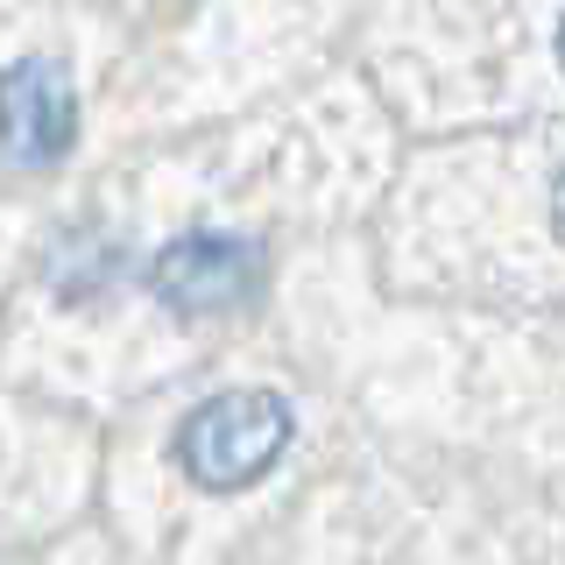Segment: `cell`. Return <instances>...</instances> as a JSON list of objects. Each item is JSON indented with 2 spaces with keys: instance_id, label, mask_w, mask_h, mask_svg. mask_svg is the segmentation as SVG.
<instances>
[{
  "instance_id": "2",
  "label": "cell",
  "mask_w": 565,
  "mask_h": 565,
  "mask_svg": "<svg viewBox=\"0 0 565 565\" xmlns=\"http://www.w3.org/2000/svg\"><path fill=\"white\" fill-rule=\"evenodd\" d=\"M149 290L177 318H220L241 311L262 290V247L241 234H177L149 262Z\"/></svg>"
},
{
  "instance_id": "3",
  "label": "cell",
  "mask_w": 565,
  "mask_h": 565,
  "mask_svg": "<svg viewBox=\"0 0 565 565\" xmlns=\"http://www.w3.org/2000/svg\"><path fill=\"white\" fill-rule=\"evenodd\" d=\"M71 135H78V93H71L64 64L22 57L8 71V163L50 170V163H64Z\"/></svg>"
},
{
  "instance_id": "4",
  "label": "cell",
  "mask_w": 565,
  "mask_h": 565,
  "mask_svg": "<svg viewBox=\"0 0 565 565\" xmlns=\"http://www.w3.org/2000/svg\"><path fill=\"white\" fill-rule=\"evenodd\" d=\"M552 226H558V241H565V170H558V184H552Z\"/></svg>"
},
{
  "instance_id": "5",
  "label": "cell",
  "mask_w": 565,
  "mask_h": 565,
  "mask_svg": "<svg viewBox=\"0 0 565 565\" xmlns=\"http://www.w3.org/2000/svg\"><path fill=\"white\" fill-rule=\"evenodd\" d=\"M558 64H565V22H558Z\"/></svg>"
},
{
  "instance_id": "1",
  "label": "cell",
  "mask_w": 565,
  "mask_h": 565,
  "mask_svg": "<svg viewBox=\"0 0 565 565\" xmlns=\"http://www.w3.org/2000/svg\"><path fill=\"white\" fill-rule=\"evenodd\" d=\"M290 403L276 388H220L177 424V467L205 494H241L290 452Z\"/></svg>"
}]
</instances>
